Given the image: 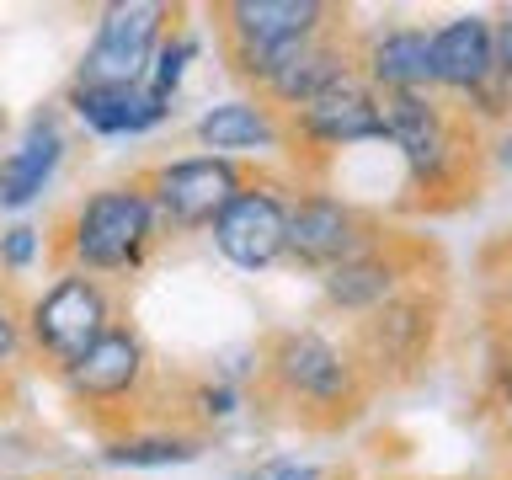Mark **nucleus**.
<instances>
[{
  "mask_svg": "<svg viewBox=\"0 0 512 480\" xmlns=\"http://www.w3.org/2000/svg\"><path fill=\"white\" fill-rule=\"evenodd\" d=\"M166 246L160 214L134 176L112 187L80 192L70 208H59L43 230V256L54 272H91V278H134Z\"/></svg>",
  "mask_w": 512,
  "mask_h": 480,
  "instance_id": "nucleus-1",
  "label": "nucleus"
},
{
  "mask_svg": "<svg viewBox=\"0 0 512 480\" xmlns=\"http://www.w3.org/2000/svg\"><path fill=\"white\" fill-rule=\"evenodd\" d=\"M379 107H384V144H395L416 203L459 208L464 198H475L480 166H486V128H475L438 91L379 96Z\"/></svg>",
  "mask_w": 512,
  "mask_h": 480,
  "instance_id": "nucleus-2",
  "label": "nucleus"
},
{
  "mask_svg": "<svg viewBox=\"0 0 512 480\" xmlns=\"http://www.w3.org/2000/svg\"><path fill=\"white\" fill-rule=\"evenodd\" d=\"M64 395L80 416H91V427L107 438L139 427H160L155 416V358L150 342L134 320H112L96 342L59 374Z\"/></svg>",
  "mask_w": 512,
  "mask_h": 480,
  "instance_id": "nucleus-3",
  "label": "nucleus"
},
{
  "mask_svg": "<svg viewBox=\"0 0 512 480\" xmlns=\"http://www.w3.org/2000/svg\"><path fill=\"white\" fill-rule=\"evenodd\" d=\"M262 384L278 406H294L304 422H347L352 411L368 400L374 379L363 374L358 352L331 342L326 331L299 326V331H278L262 347Z\"/></svg>",
  "mask_w": 512,
  "mask_h": 480,
  "instance_id": "nucleus-4",
  "label": "nucleus"
},
{
  "mask_svg": "<svg viewBox=\"0 0 512 480\" xmlns=\"http://www.w3.org/2000/svg\"><path fill=\"white\" fill-rule=\"evenodd\" d=\"M331 27H342V6H326V0H230V6H214L219 54L230 75L246 80L251 91L262 86L272 54L310 43Z\"/></svg>",
  "mask_w": 512,
  "mask_h": 480,
  "instance_id": "nucleus-5",
  "label": "nucleus"
},
{
  "mask_svg": "<svg viewBox=\"0 0 512 480\" xmlns=\"http://www.w3.org/2000/svg\"><path fill=\"white\" fill-rule=\"evenodd\" d=\"M118 315V294L107 278L91 272H59L43 294L27 299V358H38V368L64 374L96 336H102Z\"/></svg>",
  "mask_w": 512,
  "mask_h": 480,
  "instance_id": "nucleus-6",
  "label": "nucleus"
},
{
  "mask_svg": "<svg viewBox=\"0 0 512 480\" xmlns=\"http://www.w3.org/2000/svg\"><path fill=\"white\" fill-rule=\"evenodd\" d=\"M134 182L150 192L160 230L171 240V235L214 230V219L230 208V198L251 182V166L246 160H230V155H176V160L144 166Z\"/></svg>",
  "mask_w": 512,
  "mask_h": 480,
  "instance_id": "nucleus-7",
  "label": "nucleus"
},
{
  "mask_svg": "<svg viewBox=\"0 0 512 480\" xmlns=\"http://www.w3.org/2000/svg\"><path fill=\"white\" fill-rule=\"evenodd\" d=\"M176 16L182 11L160 6V0H118V6H102L70 86H139L150 75L160 38L176 27Z\"/></svg>",
  "mask_w": 512,
  "mask_h": 480,
  "instance_id": "nucleus-8",
  "label": "nucleus"
},
{
  "mask_svg": "<svg viewBox=\"0 0 512 480\" xmlns=\"http://www.w3.org/2000/svg\"><path fill=\"white\" fill-rule=\"evenodd\" d=\"M438 331H443L438 288L406 283L390 304H384V310L358 320L352 352H358V363H363L368 379H406V374H416V368L432 358Z\"/></svg>",
  "mask_w": 512,
  "mask_h": 480,
  "instance_id": "nucleus-9",
  "label": "nucleus"
},
{
  "mask_svg": "<svg viewBox=\"0 0 512 480\" xmlns=\"http://www.w3.org/2000/svg\"><path fill=\"white\" fill-rule=\"evenodd\" d=\"M288 208H294V192H288L283 176H272L256 166L251 182L230 198V208L214 219V251L230 262L235 272H272L278 262H288Z\"/></svg>",
  "mask_w": 512,
  "mask_h": 480,
  "instance_id": "nucleus-10",
  "label": "nucleus"
},
{
  "mask_svg": "<svg viewBox=\"0 0 512 480\" xmlns=\"http://www.w3.org/2000/svg\"><path fill=\"white\" fill-rule=\"evenodd\" d=\"M384 240L390 235L379 230V219L363 214L342 192L310 187L288 208V262L304 272H331V267L352 262V256L384 246Z\"/></svg>",
  "mask_w": 512,
  "mask_h": 480,
  "instance_id": "nucleus-11",
  "label": "nucleus"
},
{
  "mask_svg": "<svg viewBox=\"0 0 512 480\" xmlns=\"http://www.w3.org/2000/svg\"><path fill=\"white\" fill-rule=\"evenodd\" d=\"M347 80H358V38H347V27H331L310 43L283 48V54L267 64L256 96H262L267 107H278L283 118H294L299 107L331 96L336 86H347Z\"/></svg>",
  "mask_w": 512,
  "mask_h": 480,
  "instance_id": "nucleus-12",
  "label": "nucleus"
},
{
  "mask_svg": "<svg viewBox=\"0 0 512 480\" xmlns=\"http://www.w3.org/2000/svg\"><path fill=\"white\" fill-rule=\"evenodd\" d=\"M288 134L294 144H310V150H352V144H379L384 139V107H379V91L368 80H347L336 86L331 96L299 107L288 118Z\"/></svg>",
  "mask_w": 512,
  "mask_h": 480,
  "instance_id": "nucleus-13",
  "label": "nucleus"
},
{
  "mask_svg": "<svg viewBox=\"0 0 512 480\" xmlns=\"http://www.w3.org/2000/svg\"><path fill=\"white\" fill-rule=\"evenodd\" d=\"M496 80V38L486 11L448 16L443 27H432V91L470 102Z\"/></svg>",
  "mask_w": 512,
  "mask_h": 480,
  "instance_id": "nucleus-14",
  "label": "nucleus"
},
{
  "mask_svg": "<svg viewBox=\"0 0 512 480\" xmlns=\"http://www.w3.org/2000/svg\"><path fill=\"white\" fill-rule=\"evenodd\" d=\"M192 139L203 144V155H230V160H262V155H278L294 144L288 118L278 107H267L262 96L214 102L198 123H192Z\"/></svg>",
  "mask_w": 512,
  "mask_h": 480,
  "instance_id": "nucleus-15",
  "label": "nucleus"
},
{
  "mask_svg": "<svg viewBox=\"0 0 512 480\" xmlns=\"http://www.w3.org/2000/svg\"><path fill=\"white\" fill-rule=\"evenodd\" d=\"M358 75L379 96L432 91V27L390 22L358 38Z\"/></svg>",
  "mask_w": 512,
  "mask_h": 480,
  "instance_id": "nucleus-16",
  "label": "nucleus"
},
{
  "mask_svg": "<svg viewBox=\"0 0 512 480\" xmlns=\"http://www.w3.org/2000/svg\"><path fill=\"white\" fill-rule=\"evenodd\" d=\"M406 283H416V267H411V256L400 251L395 235L384 240V246L342 262V267L320 272V294H326V304H331V310H342V315H358V320L384 310V304H390Z\"/></svg>",
  "mask_w": 512,
  "mask_h": 480,
  "instance_id": "nucleus-17",
  "label": "nucleus"
},
{
  "mask_svg": "<svg viewBox=\"0 0 512 480\" xmlns=\"http://www.w3.org/2000/svg\"><path fill=\"white\" fill-rule=\"evenodd\" d=\"M70 150V134H64L59 107H38L16 139V150L0 155V208H27L38 203L48 182H54L59 160Z\"/></svg>",
  "mask_w": 512,
  "mask_h": 480,
  "instance_id": "nucleus-18",
  "label": "nucleus"
},
{
  "mask_svg": "<svg viewBox=\"0 0 512 480\" xmlns=\"http://www.w3.org/2000/svg\"><path fill=\"white\" fill-rule=\"evenodd\" d=\"M64 107L102 139H139L171 118V102L144 86H64Z\"/></svg>",
  "mask_w": 512,
  "mask_h": 480,
  "instance_id": "nucleus-19",
  "label": "nucleus"
},
{
  "mask_svg": "<svg viewBox=\"0 0 512 480\" xmlns=\"http://www.w3.org/2000/svg\"><path fill=\"white\" fill-rule=\"evenodd\" d=\"M208 438L192 427H139V432H123V438H107L102 443V464L112 470H166V464H192L203 459Z\"/></svg>",
  "mask_w": 512,
  "mask_h": 480,
  "instance_id": "nucleus-20",
  "label": "nucleus"
},
{
  "mask_svg": "<svg viewBox=\"0 0 512 480\" xmlns=\"http://www.w3.org/2000/svg\"><path fill=\"white\" fill-rule=\"evenodd\" d=\"M198 48H203V43H198V32L176 22L166 38H160L155 59H150V75H144V86H150L160 102H176V91H182V80H187V70H192V59H198Z\"/></svg>",
  "mask_w": 512,
  "mask_h": 480,
  "instance_id": "nucleus-21",
  "label": "nucleus"
},
{
  "mask_svg": "<svg viewBox=\"0 0 512 480\" xmlns=\"http://www.w3.org/2000/svg\"><path fill=\"white\" fill-rule=\"evenodd\" d=\"M27 358V299H16L11 283H0V374Z\"/></svg>",
  "mask_w": 512,
  "mask_h": 480,
  "instance_id": "nucleus-22",
  "label": "nucleus"
},
{
  "mask_svg": "<svg viewBox=\"0 0 512 480\" xmlns=\"http://www.w3.org/2000/svg\"><path fill=\"white\" fill-rule=\"evenodd\" d=\"M38 256H43V230L38 224H27V219H16L11 230H0V272H32L38 267Z\"/></svg>",
  "mask_w": 512,
  "mask_h": 480,
  "instance_id": "nucleus-23",
  "label": "nucleus"
},
{
  "mask_svg": "<svg viewBox=\"0 0 512 480\" xmlns=\"http://www.w3.org/2000/svg\"><path fill=\"white\" fill-rule=\"evenodd\" d=\"M240 480H326L315 459H299V454H267L240 470Z\"/></svg>",
  "mask_w": 512,
  "mask_h": 480,
  "instance_id": "nucleus-24",
  "label": "nucleus"
},
{
  "mask_svg": "<svg viewBox=\"0 0 512 480\" xmlns=\"http://www.w3.org/2000/svg\"><path fill=\"white\" fill-rule=\"evenodd\" d=\"M491 38H496V80L512 91V6L491 11Z\"/></svg>",
  "mask_w": 512,
  "mask_h": 480,
  "instance_id": "nucleus-25",
  "label": "nucleus"
},
{
  "mask_svg": "<svg viewBox=\"0 0 512 480\" xmlns=\"http://www.w3.org/2000/svg\"><path fill=\"white\" fill-rule=\"evenodd\" d=\"M496 166L512 171V123H507V128H496Z\"/></svg>",
  "mask_w": 512,
  "mask_h": 480,
  "instance_id": "nucleus-26",
  "label": "nucleus"
},
{
  "mask_svg": "<svg viewBox=\"0 0 512 480\" xmlns=\"http://www.w3.org/2000/svg\"><path fill=\"white\" fill-rule=\"evenodd\" d=\"M6 134H11V112L0 107V150H6Z\"/></svg>",
  "mask_w": 512,
  "mask_h": 480,
  "instance_id": "nucleus-27",
  "label": "nucleus"
},
{
  "mask_svg": "<svg viewBox=\"0 0 512 480\" xmlns=\"http://www.w3.org/2000/svg\"><path fill=\"white\" fill-rule=\"evenodd\" d=\"M0 480H32V475H0Z\"/></svg>",
  "mask_w": 512,
  "mask_h": 480,
  "instance_id": "nucleus-28",
  "label": "nucleus"
},
{
  "mask_svg": "<svg viewBox=\"0 0 512 480\" xmlns=\"http://www.w3.org/2000/svg\"><path fill=\"white\" fill-rule=\"evenodd\" d=\"M0 400H6V374H0Z\"/></svg>",
  "mask_w": 512,
  "mask_h": 480,
  "instance_id": "nucleus-29",
  "label": "nucleus"
},
{
  "mask_svg": "<svg viewBox=\"0 0 512 480\" xmlns=\"http://www.w3.org/2000/svg\"><path fill=\"white\" fill-rule=\"evenodd\" d=\"M64 480H86V475H64Z\"/></svg>",
  "mask_w": 512,
  "mask_h": 480,
  "instance_id": "nucleus-30",
  "label": "nucleus"
}]
</instances>
